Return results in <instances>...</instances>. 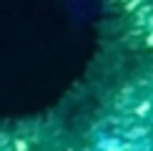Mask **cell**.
Wrapping results in <instances>:
<instances>
[{"mask_svg": "<svg viewBox=\"0 0 153 151\" xmlns=\"http://www.w3.org/2000/svg\"><path fill=\"white\" fill-rule=\"evenodd\" d=\"M85 151H151L148 138L138 136L136 131L123 129H100L95 131Z\"/></svg>", "mask_w": 153, "mask_h": 151, "instance_id": "obj_1", "label": "cell"}]
</instances>
